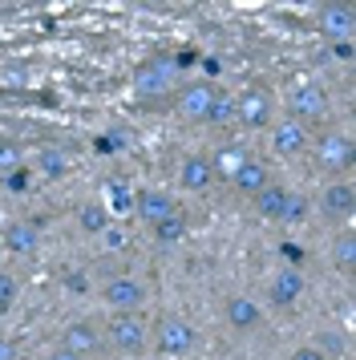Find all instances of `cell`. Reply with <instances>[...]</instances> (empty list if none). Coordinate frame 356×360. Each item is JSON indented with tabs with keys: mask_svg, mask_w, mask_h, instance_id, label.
<instances>
[{
	"mask_svg": "<svg viewBox=\"0 0 356 360\" xmlns=\"http://www.w3.org/2000/svg\"><path fill=\"white\" fill-rule=\"evenodd\" d=\"M174 211L178 207L166 191H142V195H138V219H142L146 227H158L162 219H170Z\"/></svg>",
	"mask_w": 356,
	"mask_h": 360,
	"instance_id": "2e32d148",
	"label": "cell"
},
{
	"mask_svg": "<svg viewBox=\"0 0 356 360\" xmlns=\"http://www.w3.org/2000/svg\"><path fill=\"white\" fill-rule=\"evenodd\" d=\"M174 85V65L170 61H146V65L134 69V94L142 98H158Z\"/></svg>",
	"mask_w": 356,
	"mask_h": 360,
	"instance_id": "52a82bcc",
	"label": "cell"
},
{
	"mask_svg": "<svg viewBox=\"0 0 356 360\" xmlns=\"http://www.w3.org/2000/svg\"><path fill=\"white\" fill-rule=\"evenodd\" d=\"M49 360H81V356H73L69 348H53V352H49Z\"/></svg>",
	"mask_w": 356,
	"mask_h": 360,
	"instance_id": "d590c367",
	"label": "cell"
},
{
	"mask_svg": "<svg viewBox=\"0 0 356 360\" xmlns=\"http://www.w3.org/2000/svg\"><path fill=\"white\" fill-rule=\"evenodd\" d=\"M284 198H288V191H284V186H275V182H267V186H263V191L255 195V211H259V219H267V223H279Z\"/></svg>",
	"mask_w": 356,
	"mask_h": 360,
	"instance_id": "d6986e66",
	"label": "cell"
},
{
	"mask_svg": "<svg viewBox=\"0 0 356 360\" xmlns=\"http://www.w3.org/2000/svg\"><path fill=\"white\" fill-rule=\"evenodd\" d=\"M101 243L110 247V251H117V247L126 243V235H122L117 227H106V231H101Z\"/></svg>",
	"mask_w": 356,
	"mask_h": 360,
	"instance_id": "d6a6232c",
	"label": "cell"
},
{
	"mask_svg": "<svg viewBox=\"0 0 356 360\" xmlns=\"http://www.w3.org/2000/svg\"><path fill=\"white\" fill-rule=\"evenodd\" d=\"M37 170H41L45 179H65V174H69V154H65L61 146L37 150Z\"/></svg>",
	"mask_w": 356,
	"mask_h": 360,
	"instance_id": "ffe728a7",
	"label": "cell"
},
{
	"mask_svg": "<svg viewBox=\"0 0 356 360\" xmlns=\"http://www.w3.org/2000/svg\"><path fill=\"white\" fill-rule=\"evenodd\" d=\"M332 259H336V267H344V271H352V267H356V231H352V227H344V231L336 235Z\"/></svg>",
	"mask_w": 356,
	"mask_h": 360,
	"instance_id": "44dd1931",
	"label": "cell"
},
{
	"mask_svg": "<svg viewBox=\"0 0 356 360\" xmlns=\"http://www.w3.org/2000/svg\"><path fill=\"white\" fill-rule=\"evenodd\" d=\"M223 311H227V324L235 328V332H251V328L263 324V308H259L255 300H247V295H231Z\"/></svg>",
	"mask_w": 356,
	"mask_h": 360,
	"instance_id": "9a60e30c",
	"label": "cell"
},
{
	"mask_svg": "<svg viewBox=\"0 0 356 360\" xmlns=\"http://www.w3.org/2000/svg\"><path fill=\"white\" fill-rule=\"evenodd\" d=\"M4 191H8V195H25V191H29V182H32V170L29 166H16L13 174H4Z\"/></svg>",
	"mask_w": 356,
	"mask_h": 360,
	"instance_id": "f1b7e54d",
	"label": "cell"
},
{
	"mask_svg": "<svg viewBox=\"0 0 356 360\" xmlns=\"http://www.w3.org/2000/svg\"><path fill=\"white\" fill-rule=\"evenodd\" d=\"M207 122L210 126H231V122H235V98H231V94H215Z\"/></svg>",
	"mask_w": 356,
	"mask_h": 360,
	"instance_id": "d4e9b609",
	"label": "cell"
},
{
	"mask_svg": "<svg viewBox=\"0 0 356 360\" xmlns=\"http://www.w3.org/2000/svg\"><path fill=\"white\" fill-rule=\"evenodd\" d=\"M288 360H328V356H324L316 344H304V348H295V352H291Z\"/></svg>",
	"mask_w": 356,
	"mask_h": 360,
	"instance_id": "1f68e13d",
	"label": "cell"
},
{
	"mask_svg": "<svg viewBox=\"0 0 356 360\" xmlns=\"http://www.w3.org/2000/svg\"><path fill=\"white\" fill-rule=\"evenodd\" d=\"M267 166L259 162V158H247V162L239 166V170H235V174H231V186H235V191H239V195H251L255 198L259 191H263V186H267Z\"/></svg>",
	"mask_w": 356,
	"mask_h": 360,
	"instance_id": "ac0fdd59",
	"label": "cell"
},
{
	"mask_svg": "<svg viewBox=\"0 0 356 360\" xmlns=\"http://www.w3.org/2000/svg\"><path fill=\"white\" fill-rule=\"evenodd\" d=\"M215 94H219V89L210 82H186L178 89V114L186 117V122H207Z\"/></svg>",
	"mask_w": 356,
	"mask_h": 360,
	"instance_id": "8992f818",
	"label": "cell"
},
{
	"mask_svg": "<svg viewBox=\"0 0 356 360\" xmlns=\"http://www.w3.org/2000/svg\"><path fill=\"white\" fill-rule=\"evenodd\" d=\"M272 146L279 158H300L307 150V126H300L295 117H284V122H275L272 130Z\"/></svg>",
	"mask_w": 356,
	"mask_h": 360,
	"instance_id": "30bf717a",
	"label": "cell"
},
{
	"mask_svg": "<svg viewBox=\"0 0 356 360\" xmlns=\"http://www.w3.org/2000/svg\"><path fill=\"white\" fill-rule=\"evenodd\" d=\"M198 348V332H194L191 320L182 316H166L158 324V352L162 356H186Z\"/></svg>",
	"mask_w": 356,
	"mask_h": 360,
	"instance_id": "7a4b0ae2",
	"label": "cell"
},
{
	"mask_svg": "<svg viewBox=\"0 0 356 360\" xmlns=\"http://www.w3.org/2000/svg\"><path fill=\"white\" fill-rule=\"evenodd\" d=\"M110 344L126 356H142L146 352V324L138 311H117L110 320Z\"/></svg>",
	"mask_w": 356,
	"mask_h": 360,
	"instance_id": "6da1fadb",
	"label": "cell"
},
{
	"mask_svg": "<svg viewBox=\"0 0 356 360\" xmlns=\"http://www.w3.org/2000/svg\"><path fill=\"white\" fill-rule=\"evenodd\" d=\"M16 292H20V283H16V276H8V271H0V316H8V311H13Z\"/></svg>",
	"mask_w": 356,
	"mask_h": 360,
	"instance_id": "83f0119b",
	"label": "cell"
},
{
	"mask_svg": "<svg viewBox=\"0 0 356 360\" xmlns=\"http://www.w3.org/2000/svg\"><path fill=\"white\" fill-rule=\"evenodd\" d=\"M16 166H25L20 146H16V142H0V179H4V174H13Z\"/></svg>",
	"mask_w": 356,
	"mask_h": 360,
	"instance_id": "4316f807",
	"label": "cell"
},
{
	"mask_svg": "<svg viewBox=\"0 0 356 360\" xmlns=\"http://www.w3.org/2000/svg\"><path fill=\"white\" fill-rule=\"evenodd\" d=\"M320 33L336 45V41H352L356 33V13L348 4H324L320 8Z\"/></svg>",
	"mask_w": 356,
	"mask_h": 360,
	"instance_id": "9c48e42d",
	"label": "cell"
},
{
	"mask_svg": "<svg viewBox=\"0 0 356 360\" xmlns=\"http://www.w3.org/2000/svg\"><path fill=\"white\" fill-rule=\"evenodd\" d=\"M101 300H106L113 311H138L146 304V283L134 279V276H113V279H106Z\"/></svg>",
	"mask_w": 356,
	"mask_h": 360,
	"instance_id": "3957f363",
	"label": "cell"
},
{
	"mask_svg": "<svg viewBox=\"0 0 356 360\" xmlns=\"http://www.w3.org/2000/svg\"><path fill=\"white\" fill-rule=\"evenodd\" d=\"M61 348H69L73 356L81 360H89L101 352V336H97V328L94 324H85V320H77V324H69L61 332Z\"/></svg>",
	"mask_w": 356,
	"mask_h": 360,
	"instance_id": "7c38bea8",
	"label": "cell"
},
{
	"mask_svg": "<svg viewBox=\"0 0 356 360\" xmlns=\"http://www.w3.org/2000/svg\"><path fill=\"white\" fill-rule=\"evenodd\" d=\"M288 101H291V117H295L300 126L328 117V94H324L320 85H295Z\"/></svg>",
	"mask_w": 356,
	"mask_h": 360,
	"instance_id": "5b68a950",
	"label": "cell"
},
{
	"mask_svg": "<svg viewBox=\"0 0 356 360\" xmlns=\"http://www.w3.org/2000/svg\"><path fill=\"white\" fill-rule=\"evenodd\" d=\"M247 158H251V154H247L243 146H223L215 158H210V166H215V174H227V179H231V174H235Z\"/></svg>",
	"mask_w": 356,
	"mask_h": 360,
	"instance_id": "7402d4cb",
	"label": "cell"
},
{
	"mask_svg": "<svg viewBox=\"0 0 356 360\" xmlns=\"http://www.w3.org/2000/svg\"><path fill=\"white\" fill-rule=\"evenodd\" d=\"M279 259L288 263L291 271H300V263L307 259V251H304L300 243H279Z\"/></svg>",
	"mask_w": 356,
	"mask_h": 360,
	"instance_id": "f546056e",
	"label": "cell"
},
{
	"mask_svg": "<svg viewBox=\"0 0 356 360\" xmlns=\"http://www.w3.org/2000/svg\"><path fill=\"white\" fill-rule=\"evenodd\" d=\"M215 179L219 174H215V166H210L207 154H191V158H182V166H178V186L182 191H194V195L198 191H210Z\"/></svg>",
	"mask_w": 356,
	"mask_h": 360,
	"instance_id": "8fae6325",
	"label": "cell"
},
{
	"mask_svg": "<svg viewBox=\"0 0 356 360\" xmlns=\"http://www.w3.org/2000/svg\"><path fill=\"white\" fill-rule=\"evenodd\" d=\"M0 243H4V251H13V255H37V247H41V227H37V223H25V219H16V223L4 227Z\"/></svg>",
	"mask_w": 356,
	"mask_h": 360,
	"instance_id": "4fadbf2b",
	"label": "cell"
},
{
	"mask_svg": "<svg viewBox=\"0 0 356 360\" xmlns=\"http://www.w3.org/2000/svg\"><path fill=\"white\" fill-rule=\"evenodd\" d=\"M267 295H272V304H279V308H291V304L304 295V276H300V271H291V267L275 271L272 283H267Z\"/></svg>",
	"mask_w": 356,
	"mask_h": 360,
	"instance_id": "e0dca14e",
	"label": "cell"
},
{
	"mask_svg": "<svg viewBox=\"0 0 356 360\" xmlns=\"http://www.w3.org/2000/svg\"><path fill=\"white\" fill-rule=\"evenodd\" d=\"M150 231H154V239H158V243H166V247H170V243H182V235H186V219L174 211L170 219H162L158 227H150Z\"/></svg>",
	"mask_w": 356,
	"mask_h": 360,
	"instance_id": "cb8c5ba5",
	"label": "cell"
},
{
	"mask_svg": "<svg viewBox=\"0 0 356 360\" xmlns=\"http://www.w3.org/2000/svg\"><path fill=\"white\" fill-rule=\"evenodd\" d=\"M352 158H356V150L344 134H324L320 142H316V162H320V170H328V174H332V170H348Z\"/></svg>",
	"mask_w": 356,
	"mask_h": 360,
	"instance_id": "ba28073f",
	"label": "cell"
},
{
	"mask_svg": "<svg viewBox=\"0 0 356 360\" xmlns=\"http://www.w3.org/2000/svg\"><path fill=\"white\" fill-rule=\"evenodd\" d=\"M307 219V198L304 195H291L284 198V211H279V223H288V227H295V223H304Z\"/></svg>",
	"mask_w": 356,
	"mask_h": 360,
	"instance_id": "484cf974",
	"label": "cell"
},
{
	"mask_svg": "<svg viewBox=\"0 0 356 360\" xmlns=\"http://www.w3.org/2000/svg\"><path fill=\"white\" fill-rule=\"evenodd\" d=\"M65 288H69V292H85V276H69V279H65Z\"/></svg>",
	"mask_w": 356,
	"mask_h": 360,
	"instance_id": "e575fe53",
	"label": "cell"
},
{
	"mask_svg": "<svg viewBox=\"0 0 356 360\" xmlns=\"http://www.w3.org/2000/svg\"><path fill=\"white\" fill-rule=\"evenodd\" d=\"M332 53H336V61H352V41H336Z\"/></svg>",
	"mask_w": 356,
	"mask_h": 360,
	"instance_id": "836d02e7",
	"label": "cell"
},
{
	"mask_svg": "<svg viewBox=\"0 0 356 360\" xmlns=\"http://www.w3.org/2000/svg\"><path fill=\"white\" fill-rule=\"evenodd\" d=\"M235 122L247 126V130H263V126H272V98H267V89H247L243 98H235Z\"/></svg>",
	"mask_w": 356,
	"mask_h": 360,
	"instance_id": "277c9868",
	"label": "cell"
},
{
	"mask_svg": "<svg viewBox=\"0 0 356 360\" xmlns=\"http://www.w3.org/2000/svg\"><path fill=\"white\" fill-rule=\"evenodd\" d=\"M320 211L328 219H348L356 211V195H352V182H328L320 195Z\"/></svg>",
	"mask_w": 356,
	"mask_h": 360,
	"instance_id": "5bb4252c",
	"label": "cell"
},
{
	"mask_svg": "<svg viewBox=\"0 0 356 360\" xmlns=\"http://www.w3.org/2000/svg\"><path fill=\"white\" fill-rule=\"evenodd\" d=\"M77 223H81V231L101 235V231L110 227V211H106V207H97V202H85V207L77 211Z\"/></svg>",
	"mask_w": 356,
	"mask_h": 360,
	"instance_id": "603a6c76",
	"label": "cell"
},
{
	"mask_svg": "<svg viewBox=\"0 0 356 360\" xmlns=\"http://www.w3.org/2000/svg\"><path fill=\"white\" fill-rule=\"evenodd\" d=\"M316 348H320L324 356H328V352L336 356V352H344V336H336V332H324V336H320V344H316Z\"/></svg>",
	"mask_w": 356,
	"mask_h": 360,
	"instance_id": "4dcf8cb0",
	"label": "cell"
}]
</instances>
